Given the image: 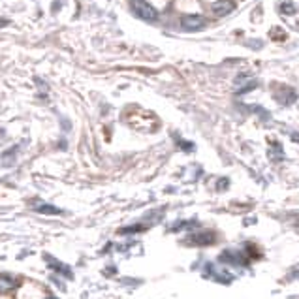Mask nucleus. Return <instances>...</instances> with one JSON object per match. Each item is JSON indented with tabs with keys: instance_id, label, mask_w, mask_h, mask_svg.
<instances>
[{
	"instance_id": "obj_3",
	"label": "nucleus",
	"mask_w": 299,
	"mask_h": 299,
	"mask_svg": "<svg viewBox=\"0 0 299 299\" xmlns=\"http://www.w3.org/2000/svg\"><path fill=\"white\" fill-rule=\"evenodd\" d=\"M211 10H213L215 15H228V13L235 10V2L233 0H219V2H215L211 6Z\"/></svg>"
},
{
	"instance_id": "obj_6",
	"label": "nucleus",
	"mask_w": 299,
	"mask_h": 299,
	"mask_svg": "<svg viewBox=\"0 0 299 299\" xmlns=\"http://www.w3.org/2000/svg\"><path fill=\"white\" fill-rule=\"evenodd\" d=\"M282 11H284V13H294L296 8H294L292 4H282Z\"/></svg>"
},
{
	"instance_id": "obj_2",
	"label": "nucleus",
	"mask_w": 299,
	"mask_h": 299,
	"mask_svg": "<svg viewBox=\"0 0 299 299\" xmlns=\"http://www.w3.org/2000/svg\"><path fill=\"white\" fill-rule=\"evenodd\" d=\"M207 25V19L203 15H198V13H192V15H185L181 17V29L183 30H190V32H196V30L205 29Z\"/></svg>"
},
{
	"instance_id": "obj_7",
	"label": "nucleus",
	"mask_w": 299,
	"mask_h": 299,
	"mask_svg": "<svg viewBox=\"0 0 299 299\" xmlns=\"http://www.w3.org/2000/svg\"><path fill=\"white\" fill-rule=\"evenodd\" d=\"M47 299H55V298H47Z\"/></svg>"
},
{
	"instance_id": "obj_1",
	"label": "nucleus",
	"mask_w": 299,
	"mask_h": 299,
	"mask_svg": "<svg viewBox=\"0 0 299 299\" xmlns=\"http://www.w3.org/2000/svg\"><path fill=\"white\" fill-rule=\"evenodd\" d=\"M130 10L134 11V15H138L141 21H147V23L158 21V10L152 4H149L147 0H132Z\"/></svg>"
},
{
	"instance_id": "obj_4",
	"label": "nucleus",
	"mask_w": 299,
	"mask_h": 299,
	"mask_svg": "<svg viewBox=\"0 0 299 299\" xmlns=\"http://www.w3.org/2000/svg\"><path fill=\"white\" fill-rule=\"evenodd\" d=\"M13 284H15V280H13V279H10V277H2V279H0V292L10 290Z\"/></svg>"
},
{
	"instance_id": "obj_5",
	"label": "nucleus",
	"mask_w": 299,
	"mask_h": 299,
	"mask_svg": "<svg viewBox=\"0 0 299 299\" xmlns=\"http://www.w3.org/2000/svg\"><path fill=\"white\" fill-rule=\"evenodd\" d=\"M40 213H51V215H57V213H60V211L57 209V207H53V205H41Z\"/></svg>"
}]
</instances>
